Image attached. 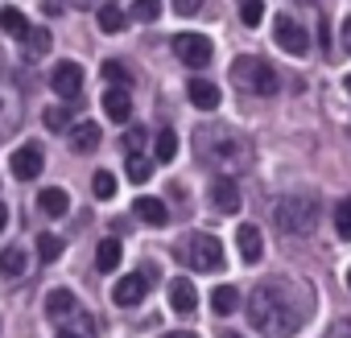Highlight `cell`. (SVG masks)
<instances>
[{"label":"cell","instance_id":"24","mask_svg":"<svg viewBox=\"0 0 351 338\" xmlns=\"http://www.w3.org/2000/svg\"><path fill=\"white\" fill-rule=\"evenodd\" d=\"M75 293L71 289H50V297H46V313L50 317H66V313H75Z\"/></svg>","mask_w":351,"mask_h":338},{"label":"cell","instance_id":"27","mask_svg":"<svg viewBox=\"0 0 351 338\" xmlns=\"http://www.w3.org/2000/svg\"><path fill=\"white\" fill-rule=\"evenodd\" d=\"M173 153H178V136H173V128H161L157 140H153V157L157 161H173Z\"/></svg>","mask_w":351,"mask_h":338},{"label":"cell","instance_id":"26","mask_svg":"<svg viewBox=\"0 0 351 338\" xmlns=\"http://www.w3.org/2000/svg\"><path fill=\"white\" fill-rule=\"evenodd\" d=\"M42 124H46L50 132H66V128H71V107H66V103L46 107V112H42Z\"/></svg>","mask_w":351,"mask_h":338},{"label":"cell","instance_id":"29","mask_svg":"<svg viewBox=\"0 0 351 338\" xmlns=\"http://www.w3.org/2000/svg\"><path fill=\"white\" fill-rule=\"evenodd\" d=\"M62 248H66V244H62L58 235H50V231H46V235H38V256H42L46 264H54V260L62 256Z\"/></svg>","mask_w":351,"mask_h":338},{"label":"cell","instance_id":"34","mask_svg":"<svg viewBox=\"0 0 351 338\" xmlns=\"http://www.w3.org/2000/svg\"><path fill=\"white\" fill-rule=\"evenodd\" d=\"M261 17H265V5H261V0H244V5H240V21H244V25H261Z\"/></svg>","mask_w":351,"mask_h":338},{"label":"cell","instance_id":"39","mask_svg":"<svg viewBox=\"0 0 351 338\" xmlns=\"http://www.w3.org/2000/svg\"><path fill=\"white\" fill-rule=\"evenodd\" d=\"M165 338H195L191 330H173V334H165Z\"/></svg>","mask_w":351,"mask_h":338},{"label":"cell","instance_id":"42","mask_svg":"<svg viewBox=\"0 0 351 338\" xmlns=\"http://www.w3.org/2000/svg\"><path fill=\"white\" fill-rule=\"evenodd\" d=\"M343 87H347V95H351V75H347V79H343Z\"/></svg>","mask_w":351,"mask_h":338},{"label":"cell","instance_id":"30","mask_svg":"<svg viewBox=\"0 0 351 338\" xmlns=\"http://www.w3.org/2000/svg\"><path fill=\"white\" fill-rule=\"evenodd\" d=\"M91 190H95L99 203H108V198H116V178L108 174V169H99V174L91 178Z\"/></svg>","mask_w":351,"mask_h":338},{"label":"cell","instance_id":"38","mask_svg":"<svg viewBox=\"0 0 351 338\" xmlns=\"http://www.w3.org/2000/svg\"><path fill=\"white\" fill-rule=\"evenodd\" d=\"M339 34H343V50H347V54H351V17H347V21H343V29H339Z\"/></svg>","mask_w":351,"mask_h":338},{"label":"cell","instance_id":"6","mask_svg":"<svg viewBox=\"0 0 351 338\" xmlns=\"http://www.w3.org/2000/svg\"><path fill=\"white\" fill-rule=\"evenodd\" d=\"M173 54H178V62L203 70V66L211 62L215 46H211V38H203V34H178V38H173Z\"/></svg>","mask_w":351,"mask_h":338},{"label":"cell","instance_id":"18","mask_svg":"<svg viewBox=\"0 0 351 338\" xmlns=\"http://www.w3.org/2000/svg\"><path fill=\"white\" fill-rule=\"evenodd\" d=\"M38 207H42V215L62 219V215L71 211V194H66L62 186H50V190H42V194H38Z\"/></svg>","mask_w":351,"mask_h":338},{"label":"cell","instance_id":"17","mask_svg":"<svg viewBox=\"0 0 351 338\" xmlns=\"http://www.w3.org/2000/svg\"><path fill=\"white\" fill-rule=\"evenodd\" d=\"M71 148L75 153H95L99 148V124L95 120H83V124H71Z\"/></svg>","mask_w":351,"mask_h":338},{"label":"cell","instance_id":"28","mask_svg":"<svg viewBox=\"0 0 351 338\" xmlns=\"http://www.w3.org/2000/svg\"><path fill=\"white\" fill-rule=\"evenodd\" d=\"M335 231H339V239L351 244V198H339L335 203Z\"/></svg>","mask_w":351,"mask_h":338},{"label":"cell","instance_id":"23","mask_svg":"<svg viewBox=\"0 0 351 338\" xmlns=\"http://www.w3.org/2000/svg\"><path fill=\"white\" fill-rule=\"evenodd\" d=\"M95 268H99V272H116V268H120V239H99V248H95Z\"/></svg>","mask_w":351,"mask_h":338},{"label":"cell","instance_id":"21","mask_svg":"<svg viewBox=\"0 0 351 338\" xmlns=\"http://www.w3.org/2000/svg\"><path fill=\"white\" fill-rule=\"evenodd\" d=\"M25 268H29V260H25V252L21 248H5L0 252V276H25Z\"/></svg>","mask_w":351,"mask_h":338},{"label":"cell","instance_id":"19","mask_svg":"<svg viewBox=\"0 0 351 338\" xmlns=\"http://www.w3.org/2000/svg\"><path fill=\"white\" fill-rule=\"evenodd\" d=\"M0 29H5L9 38H17V42H25V34H29V17L21 13V9H0Z\"/></svg>","mask_w":351,"mask_h":338},{"label":"cell","instance_id":"12","mask_svg":"<svg viewBox=\"0 0 351 338\" xmlns=\"http://www.w3.org/2000/svg\"><path fill=\"white\" fill-rule=\"evenodd\" d=\"M236 248H240V260H244V264H261V256H265L261 227H256V223H244V227L236 231Z\"/></svg>","mask_w":351,"mask_h":338},{"label":"cell","instance_id":"10","mask_svg":"<svg viewBox=\"0 0 351 338\" xmlns=\"http://www.w3.org/2000/svg\"><path fill=\"white\" fill-rule=\"evenodd\" d=\"M145 293H149V276H145V272H132V276H120V281H116L112 301H116L120 309H132V305L145 301Z\"/></svg>","mask_w":351,"mask_h":338},{"label":"cell","instance_id":"35","mask_svg":"<svg viewBox=\"0 0 351 338\" xmlns=\"http://www.w3.org/2000/svg\"><path fill=\"white\" fill-rule=\"evenodd\" d=\"M141 144H145V128H128L124 132V148L128 153H141Z\"/></svg>","mask_w":351,"mask_h":338},{"label":"cell","instance_id":"31","mask_svg":"<svg viewBox=\"0 0 351 338\" xmlns=\"http://www.w3.org/2000/svg\"><path fill=\"white\" fill-rule=\"evenodd\" d=\"M161 0H132V21H157Z\"/></svg>","mask_w":351,"mask_h":338},{"label":"cell","instance_id":"44","mask_svg":"<svg viewBox=\"0 0 351 338\" xmlns=\"http://www.w3.org/2000/svg\"><path fill=\"white\" fill-rule=\"evenodd\" d=\"M347 289H351V268H347Z\"/></svg>","mask_w":351,"mask_h":338},{"label":"cell","instance_id":"20","mask_svg":"<svg viewBox=\"0 0 351 338\" xmlns=\"http://www.w3.org/2000/svg\"><path fill=\"white\" fill-rule=\"evenodd\" d=\"M211 309H215L219 317L236 313V309H240V289H236V285H219V289L211 293Z\"/></svg>","mask_w":351,"mask_h":338},{"label":"cell","instance_id":"15","mask_svg":"<svg viewBox=\"0 0 351 338\" xmlns=\"http://www.w3.org/2000/svg\"><path fill=\"white\" fill-rule=\"evenodd\" d=\"M186 95H191V103L199 107V112H215L219 107V87L215 83H207V79H191V87H186Z\"/></svg>","mask_w":351,"mask_h":338},{"label":"cell","instance_id":"7","mask_svg":"<svg viewBox=\"0 0 351 338\" xmlns=\"http://www.w3.org/2000/svg\"><path fill=\"white\" fill-rule=\"evenodd\" d=\"M50 87H54V95H62V103H75L79 95H83V66L79 62H58L54 70H50Z\"/></svg>","mask_w":351,"mask_h":338},{"label":"cell","instance_id":"32","mask_svg":"<svg viewBox=\"0 0 351 338\" xmlns=\"http://www.w3.org/2000/svg\"><path fill=\"white\" fill-rule=\"evenodd\" d=\"M50 42H54V38H50V29H34V25H29V34H25L29 54H46V50H50Z\"/></svg>","mask_w":351,"mask_h":338},{"label":"cell","instance_id":"16","mask_svg":"<svg viewBox=\"0 0 351 338\" xmlns=\"http://www.w3.org/2000/svg\"><path fill=\"white\" fill-rule=\"evenodd\" d=\"M104 112H108V120L124 124V120L132 116V95H128L124 87H108V91H104Z\"/></svg>","mask_w":351,"mask_h":338},{"label":"cell","instance_id":"8","mask_svg":"<svg viewBox=\"0 0 351 338\" xmlns=\"http://www.w3.org/2000/svg\"><path fill=\"white\" fill-rule=\"evenodd\" d=\"M273 38H277V46H281L285 54H293V58H302V54L310 50V38H306V29H302L293 17H285V13L273 21Z\"/></svg>","mask_w":351,"mask_h":338},{"label":"cell","instance_id":"25","mask_svg":"<svg viewBox=\"0 0 351 338\" xmlns=\"http://www.w3.org/2000/svg\"><path fill=\"white\" fill-rule=\"evenodd\" d=\"M149 178H153V161H149V157H141V153H128V182L145 186Z\"/></svg>","mask_w":351,"mask_h":338},{"label":"cell","instance_id":"43","mask_svg":"<svg viewBox=\"0 0 351 338\" xmlns=\"http://www.w3.org/2000/svg\"><path fill=\"white\" fill-rule=\"evenodd\" d=\"M219 338H240V334H219Z\"/></svg>","mask_w":351,"mask_h":338},{"label":"cell","instance_id":"11","mask_svg":"<svg viewBox=\"0 0 351 338\" xmlns=\"http://www.w3.org/2000/svg\"><path fill=\"white\" fill-rule=\"evenodd\" d=\"M211 207H215L219 215H236V211H240V186H236L232 178H215V182H211Z\"/></svg>","mask_w":351,"mask_h":338},{"label":"cell","instance_id":"33","mask_svg":"<svg viewBox=\"0 0 351 338\" xmlns=\"http://www.w3.org/2000/svg\"><path fill=\"white\" fill-rule=\"evenodd\" d=\"M104 79H108V83H116V87H124V83H132V75H128V66H124V62H116V58H108V62H104Z\"/></svg>","mask_w":351,"mask_h":338},{"label":"cell","instance_id":"14","mask_svg":"<svg viewBox=\"0 0 351 338\" xmlns=\"http://www.w3.org/2000/svg\"><path fill=\"white\" fill-rule=\"evenodd\" d=\"M132 211H136V219H141V223H149V227H165V223H169L165 203H161V198H153V194H141V198L132 203Z\"/></svg>","mask_w":351,"mask_h":338},{"label":"cell","instance_id":"2","mask_svg":"<svg viewBox=\"0 0 351 338\" xmlns=\"http://www.w3.org/2000/svg\"><path fill=\"white\" fill-rule=\"evenodd\" d=\"M195 153L207 165H244L248 161V140L236 136L232 128H199L195 132Z\"/></svg>","mask_w":351,"mask_h":338},{"label":"cell","instance_id":"36","mask_svg":"<svg viewBox=\"0 0 351 338\" xmlns=\"http://www.w3.org/2000/svg\"><path fill=\"white\" fill-rule=\"evenodd\" d=\"M322 338H351V322H347V317H343V322H335Z\"/></svg>","mask_w":351,"mask_h":338},{"label":"cell","instance_id":"41","mask_svg":"<svg viewBox=\"0 0 351 338\" xmlns=\"http://www.w3.org/2000/svg\"><path fill=\"white\" fill-rule=\"evenodd\" d=\"M54 338H79V334H75V330H66V326H62V330H58V334H54Z\"/></svg>","mask_w":351,"mask_h":338},{"label":"cell","instance_id":"40","mask_svg":"<svg viewBox=\"0 0 351 338\" xmlns=\"http://www.w3.org/2000/svg\"><path fill=\"white\" fill-rule=\"evenodd\" d=\"M5 223H9V211H5V203H0V231H5Z\"/></svg>","mask_w":351,"mask_h":338},{"label":"cell","instance_id":"22","mask_svg":"<svg viewBox=\"0 0 351 338\" xmlns=\"http://www.w3.org/2000/svg\"><path fill=\"white\" fill-rule=\"evenodd\" d=\"M95 21H99V29H104V34H124V25H128V13H124V9H116V5H99Z\"/></svg>","mask_w":351,"mask_h":338},{"label":"cell","instance_id":"3","mask_svg":"<svg viewBox=\"0 0 351 338\" xmlns=\"http://www.w3.org/2000/svg\"><path fill=\"white\" fill-rule=\"evenodd\" d=\"M318 215H322V207L314 194H285L277 203V227L285 235H310L318 227Z\"/></svg>","mask_w":351,"mask_h":338},{"label":"cell","instance_id":"9","mask_svg":"<svg viewBox=\"0 0 351 338\" xmlns=\"http://www.w3.org/2000/svg\"><path fill=\"white\" fill-rule=\"evenodd\" d=\"M42 148L38 144H25V148H17L13 157H9V169H13V178L17 182H34V178H42Z\"/></svg>","mask_w":351,"mask_h":338},{"label":"cell","instance_id":"37","mask_svg":"<svg viewBox=\"0 0 351 338\" xmlns=\"http://www.w3.org/2000/svg\"><path fill=\"white\" fill-rule=\"evenodd\" d=\"M173 9H178L182 17H191V13H199V9H203V0H173Z\"/></svg>","mask_w":351,"mask_h":338},{"label":"cell","instance_id":"5","mask_svg":"<svg viewBox=\"0 0 351 338\" xmlns=\"http://www.w3.org/2000/svg\"><path fill=\"white\" fill-rule=\"evenodd\" d=\"M186 264L199 272H219L223 268V244L215 235H191L186 244Z\"/></svg>","mask_w":351,"mask_h":338},{"label":"cell","instance_id":"1","mask_svg":"<svg viewBox=\"0 0 351 338\" xmlns=\"http://www.w3.org/2000/svg\"><path fill=\"white\" fill-rule=\"evenodd\" d=\"M248 322L265 338H293L302 330V313H298V301L285 289V281H265L248 293Z\"/></svg>","mask_w":351,"mask_h":338},{"label":"cell","instance_id":"13","mask_svg":"<svg viewBox=\"0 0 351 338\" xmlns=\"http://www.w3.org/2000/svg\"><path fill=\"white\" fill-rule=\"evenodd\" d=\"M169 305H173V313H195L199 293H195V285H191L186 276H173V281H169Z\"/></svg>","mask_w":351,"mask_h":338},{"label":"cell","instance_id":"4","mask_svg":"<svg viewBox=\"0 0 351 338\" xmlns=\"http://www.w3.org/2000/svg\"><path fill=\"white\" fill-rule=\"evenodd\" d=\"M232 83H236L244 95H277V87H281L277 70H273L269 62H261V58H248V54L232 62Z\"/></svg>","mask_w":351,"mask_h":338}]
</instances>
